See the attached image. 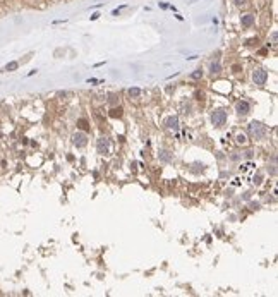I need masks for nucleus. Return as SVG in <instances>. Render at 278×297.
Returning a JSON list of instances; mask_svg holds the SVG:
<instances>
[{
	"instance_id": "obj_19",
	"label": "nucleus",
	"mask_w": 278,
	"mask_h": 297,
	"mask_svg": "<svg viewBox=\"0 0 278 297\" xmlns=\"http://www.w3.org/2000/svg\"><path fill=\"white\" fill-rule=\"evenodd\" d=\"M203 168H204L203 163H192V168H191V170H192V172H199V170H203Z\"/></svg>"
},
{
	"instance_id": "obj_5",
	"label": "nucleus",
	"mask_w": 278,
	"mask_h": 297,
	"mask_svg": "<svg viewBox=\"0 0 278 297\" xmlns=\"http://www.w3.org/2000/svg\"><path fill=\"white\" fill-rule=\"evenodd\" d=\"M108 149H110V139L108 138H100L96 143V151L100 155H107Z\"/></svg>"
},
{
	"instance_id": "obj_7",
	"label": "nucleus",
	"mask_w": 278,
	"mask_h": 297,
	"mask_svg": "<svg viewBox=\"0 0 278 297\" xmlns=\"http://www.w3.org/2000/svg\"><path fill=\"white\" fill-rule=\"evenodd\" d=\"M158 158H160V162H163V163H170V162H174V153L168 151V149H160Z\"/></svg>"
},
{
	"instance_id": "obj_6",
	"label": "nucleus",
	"mask_w": 278,
	"mask_h": 297,
	"mask_svg": "<svg viewBox=\"0 0 278 297\" xmlns=\"http://www.w3.org/2000/svg\"><path fill=\"white\" fill-rule=\"evenodd\" d=\"M249 110H251V105H249V101H245V100L237 101V105H235V112H237L239 115H247Z\"/></svg>"
},
{
	"instance_id": "obj_13",
	"label": "nucleus",
	"mask_w": 278,
	"mask_h": 297,
	"mask_svg": "<svg viewBox=\"0 0 278 297\" xmlns=\"http://www.w3.org/2000/svg\"><path fill=\"white\" fill-rule=\"evenodd\" d=\"M110 117H113V119H117V117H119V119H120V117H122V108H112V110H110Z\"/></svg>"
},
{
	"instance_id": "obj_18",
	"label": "nucleus",
	"mask_w": 278,
	"mask_h": 297,
	"mask_svg": "<svg viewBox=\"0 0 278 297\" xmlns=\"http://www.w3.org/2000/svg\"><path fill=\"white\" fill-rule=\"evenodd\" d=\"M237 143H239V144H245V143H247L245 134H239V136H237Z\"/></svg>"
},
{
	"instance_id": "obj_20",
	"label": "nucleus",
	"mask_w": 278,
	"mask_h": 297,
	"mask_svg": "<svg viewBox=\"0 0 278 297\" xmlns=\"http://www.w3.org/2000/svg\"><path fill=\"white\" fill-rule=\"evenodd\" d=\"M256 43H258V38H251V40L245 41V45H247V47H252V45H256Z\"/></svg>"
},
{
	"instance_id": "obj_8",
	"label": "nucleus",
	"mask_w": 278,
	"mask_h": 297,
	"mask_svg": "<svg viewBox=\"0 0 278 297\" xmlns=\"http://www.w3.org/2000/svg\"><path fill=\"white\" fill-rule=\"evenodd\" d=\"M240 24L244 28H251L252 24H254V16H252V14H244L240 17Z\"/></svg>"
},
{
	"instance_id": "obj_26",
	"label": "nucleus",
	"mask_w": 278,
	"mask_h": 297,
	"mask_svg": "<svg viewBox=\"0 0 278 297\" xmlns=\"http://www.w3.org/2000/svg\"><path fill=\"white\" fill-rule=\"evenodd\" d=\"M259 53H261V55H266L268 50H266V48H261V50H259Z\"/></svg>"
},
{
	"instance_id": "obj_12",
	"label": "nucleus",
	"mask_w": 278,
	"mask_h": 297,
	"mask_svg": "<svg viewBox=\"0 0 278 297\" xmlns=\"http://www.w3.org/2000/svg\"><path fill=\"white\" fill-rule=\"evenodd\" d=\"M77 127H79L81 131H89L88 120H86V119H79V120H77Z\"/></svg>"
},
{
	"instance_id": "obj_16",
	"label": "nucleus",
	"mask_w": 278,
	"mask_h": 297,
	"mask_svg": "<svg viewBox=\"0 0 278 297\" xmlns=\"http://www.w3.org/2000/svg\"><path fill=\"white\" fill-rule=\"evenodd\" d=\"M17 67H19V64H17V62H9L7 65H5V71H15Z\"/></svg>"
},
{
	"instance_id": "obj_17",
	"label": "nucleus",
	"mask_w": 278,
	"mask_h": 297,
	"mask_svg": "<svg viewBox=\"0 0 278 297\" xmlns=\"http://www.w3.org/2000/svg\"><path fill=\"white\" fill-rule=\"evenodd\" d=\"M108 103H110V105H117V103H119V96H117V95H110V96H108Z\"/></svg>"
},
{
	"instance_id": "obj_9",
	"label": "nucleus",
	"mask_w": 278,
	"mask_h": 297,
	"mask_svg": "<svg viewBox=\"0 0 278 297\" xmlns=\"http://www.w3.org/2000/svg\"><path fill=\"white\" fill-rule=\"evenodd\" d=\"M165 126L168 127V129H172V131H177L179 129V117H168L167 120H165Z\"/></svg>"
},
{
	"instance_id": "obj_15",
	"label": "nucleus",
	"mask_w": 278,
	"mask_h": 297,
	"mask_svg": "<svg viewBox=\"0 0 278 297\" xmlns=\"http://www.w3.org/2000/svg\"><path fill=\"white\" fill-rule=\"evenodd\" d=\"M191 78H192V79H201V78H203V69H196V71L191 74Z\"/></svg>"
},
{
	"instance_id": "obj_10",
	"label": "nucleus",
	"mask_w": 278,
	"mask_h": 297,
	"mask_svg": "<svg viewBox=\"0 0 278 297\" xmlns=\"http://www.w3.org/2000/svg\"><path fill=\"white\" fill-rule=\"evenodd\" d=\"M210 72H211L213 76L220 74V72H222V65H220V62H211V65H210Z\"/></svg>"
},
{
	"instance_id": "obj_4",
	"label": "nucleus",
	"mask_w": 278,
	"mask_h": 297,
	"mask_svg": "<svg viewBox=\"0 0 278 297\" xmlns=\"http://www.w3.org/2000/svg\"><path fill=\"white\" fill-rule=\"evenodd\" d=\"M72 144L77 146V148H84V146L88 144V136H86L84 132H76L74 136H72Z\"/></svg>"
},
{
	"instance_id": "obj_3",
	"label": "nucleus",
	"mask_w": 278,
	"mask_h": 297,
	"mask_svg": "<svg viewBox=\"0 0 278 297\" xmlns=\"http://www.w3.org/2000/svg\"><path fill=\"white\" fill-rule=\"evenodd\" d=\"M211 122L215 127H223L227 122V112L223 110V108H218V110H215L211 113Z\"/></svg>"
},
{
	"instance_id": "obj_21",
	"label": "nucleus",
	"mask_w": 278,
	"mask_h": 297,
	"mask_svg": "<svg viewBox=\"0 0 278 297\" xmlns=\"http://www.w3.org/2000/svg\"><path fill=\"white\" fill-rule=\"evenodd\" d=\"M245 2H247V0H234V4L237 5V7H242V5H245Z\"/></svg>"
},
{
	"instance_id": "obj_23",
	"label": "nucleus",
	"mask_w": 278,
	"mask_h": 297,
	"mask_svg": "<svg viewBox=\"0 0 278 297\" xmlns=\"http://www.w3.org/2000/svg\"><path fill=\"white\" fill-rule=\"evenodd\" d=\"M276 38H278L276 31H273V33H271V41H273V43H276Z\"/></svg>"
},
{
	"instance_id": "obj_14",
	"label": "nucleus",
	"mask_w": 278,
	"mask_h": 297,
	"mask_svg": "<svg viewBox=\"0 0 278 297\" xmlns=\"http://www.w3.org/2000/svg\"><path fill=\"white\" fill-rule=\"evenodd\" d=\"M127 93H129V96H130V98H137L139 95H141V89H139V88H130Z\"/></svg>"
},
{
	"instance_id": "obj_2",
	"label": "nucleus",
	"mask_w": 278,
	"mask_h": 297,
	"mask_svg": "<svg viewBox=\"0 0 278 297\" xmlns=\"http://www.w3.org/2000/svg\"><path fill=\"white\" fill-rule=\"evenodd\" d=\"M252 81H254L256 86H264L268 81V71L264 67H256L252 71Z\"/></svg>"
},
{
	"instance_id": "obj_22",
	"label": "nucleus",
	"mask_w": 278,
	"mask_h": 297,
	"mask_svg": "<svg viewBox=\"0 0 278 297\" xmlns=\"http://www.w3.org/2000/svg\"><path fill=\"white\" fill-rule=\"evenodd\" d=\"M254 182H256L258 186H259L261 182H263V177H261V175H259V174H258V175H256V177H254Z\"/></svg>"
},
{
	"instance_id": "obj_24",
	"label": "nucleus",
	"mask_w": 278,
	"mask_h": 297,
	"mask_svg": "<svg viewBox=\"0 0 278 297\" xmlns=\"http://www.w3.org/2000/svg\"><path fill=\"white\" fill-rule=\"evenodd\" d=\"M245 158H252V151H251V149H247V151H245Z\"/></svg>"
},
{
	"instance_id": "obj_25",
	"label": "nucleus",
	"mask_w": 278,
	"mask_h": 297,
	"mask_svg": "<svg viewBox=\"0 0 278 297\" xmlns=\"http://www.w3.org/2000/svg\"><path fill=\"white\" fill-rule=\"evenodd\" d=\"M196 98H197V100H203V93H199V91H197V93H196Z\"/></svg>"
},
{
	"instance_id": "obj_11",
	"label": "nucleus",
	"mask_w": 278,
	"mask_h": 297,
	"mask_svg": "<svg viewBox=\"0 0 278 297\" xmlns=\"http://www.w3.org/2000/svg\"><path fill=\"white\" fill-rule=\"evenodd\" d=\"M268 174H270V175H276V156H273L271 165L268 163Z\"/></svg>"
},
{
	"instance_id": "obj_1",
	"label": "nucleus",
	"mask_w": 278,
	"mask_h": 297,
	"mask_svg": "<svg viewBox=\"0 0 278 297\" xmlns=\"http://www.w3.org/2000/svg\"><path fill=\"white\" fill-rule=\"evenodd\" d=\"M247 131H249V134H251V138H254V139H263L264 136H266V132H268L266 126L261 124V122H256V120H252V122L249 124Z\"/></svg>"
}]
</instances>
